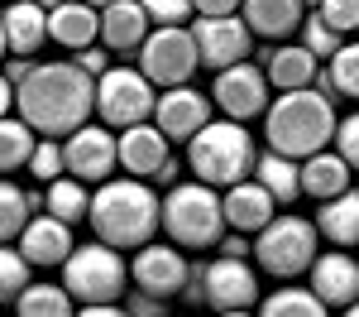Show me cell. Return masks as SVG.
Instances as JSON below:
<instances>
[{"label":"cell","mask_w":359,"mask_h":317,"mask_svg":"<svg viewBox=\"0 0 359 317\" xmlns=\"http://www.w3.org/2000/svg\"><path fill=\"white\" fill-rule=\"evenodd\" d=\"M15 106L39 135H72L96 111V77L67 63H34L29 77L15 86Z\"/></svg>","instance_id":"1"},{"label":"cell","mask_w":359,"mask_h":317,"mask_svg":"<svg viewBox=\"0 0 359 317\" xmlns=\"http://www.w3.org/2000/svg\"><path fill=\"white\" fill-rule=\"evenodd\" d=\"M91 231L115 250H139L163 231V198L149 188V178H106L91 193Z\"/></svg>","instance_id":"2"},{"label":"cell","mask_w":359,"mask_h":317,"mask_svg":"<svg viewBox=\"0 0 359 317\" xmlns=\"http://www.w3.org/2000/svg\"><path fill=\"white\" fill-rule=\"evenodd\" d=\"M264 140L287 159H306V154L326 149L335 140V101L316 86L278 91V101H269V111H264Z\"/></svg>","instance_id":"3"},{"label":"cell","mask_w":359,"mask_h":317,"mask_svg":"<svg viewBox=\"0 0 359 317\" xmlns=\"http://www.w3.org/2000/svg\"><path fill=\"white\" fill-rule=\"evenodd\" d=\"M254 159L259 154H254V140H249L245 120H230V115L225 120H206L187 140V169L201 183H211V188H230V183L249 178Z\"/></svg>","instance_id":"4"},{"label":"cell","mask_w":359,"mask_h":317,"mask_svg":"<svg viewBox=\"0 0 359 317\" xmlns=\"http://www.w3.org/2000/svg\"><path fill=\"white\" fill-rule=\"evenodd\" d=\"M163 231L172 245H182V250H211V245H221L225 226V202L221 193L211 188V183H177L172 193L163 198Z\"/></svg>","instance_id":"5"},{"label":"cell","mask_w":359,"mask_h":317,"mask_svg":"<svg viewBox=\"0 0 359 317\" xmlns=\"http://www.w3.org/2000/svg\"><path fill=\"white\" fill-rule=\"evenodd\" d=\"M62 284L77 303H120V293L130 284V259L106 240L72 245V255L62 259Z\"/></svg>","instance_id":"6"},{"label":"cell","mask_w":359,"mask_h":317,"mask_svg":"<svg viewBox=\"0 0 359 317\" xmlns=\"http://www.w3.org/2000/svg\"><path fill=\"white\" fill-rule=\"evenodd\" d=\"M316 240H321L316 221L283 212L264 231H254V259L273 279H297L302 269H311V259H316Z\"/></svg>","instance_id":"7"},{"label":"cell","mask_w":359,"mask_h":317,"mask_svg":"<svg viewBox=\"0 0 359 317\" xmlns=\"http://www.w3.org/2000/svg\"><path fill=\"white\" fill-rule=\"evenodd\" d=\"M154 101H158V86L149 82L144 67H106L96 77V115L111 130L154 120Z\"/></svg>","instance_id":"8"},{"label":"cell","mask_w":359,"mask_h":317,"mask_svg":"<svg viewBox=\"0 0 359 317\" xmlns=\"http://www.w3.org/2000/svg\"><path fill=\"white\" fill-rule=\"evenodd\" d=\"M139 67L149 72V82L158 86V91L177 86V82H192L196 67H201L192 25H154L149 39L139 44Z\"/></svg>","instance_id":"9"},{"label":"cell","mask_w":359,"mask_h":317,"mask_svg":"<svg viewBox=\"0 0 359 317\" xmlns=\"http://www.w3.org/2000/svg\"><path fill=\"white\" fill-rule=\"evenodd\" d=\"M269 72L264 67H254L249 58H240V63H230V67H221L216 72V82H211V101H216V111H225L230 120H254V115L269 111Z\"/></svg>","instance_id":"10"},{"label":"cell","mask_w":359,"mask_h":317,"mask_svg":"<svg viewBox=\"0 0 359 317\" xmlns=\"http://www.w3.org/2000/svg\"><path fill=\"white\" fill-rule=\"evenodd\" d=\"M187 274H192V259L182 255V245H172V240H144L135 250V259H130L135 288L154 293V298H177Z\"/></svg>","instance_id":"11"},{"label":"cell","mask_w":359,"mask_h":317,"mask_svg":"<svg viewBox=\"0 0 359 317\" xmlns=\"http://www.w3.org/2000/svg\"><path fill=\"white\" fill-rule=\"evenodd\" d=\"M192 39L201 53V67H211V72L249 58V48H254V29L245 25V15H196Z\"/></svg>","instance_id":"12"},{"label":"cell","mask_w":359,"mask_h":317,"mask_svg":"<svg viewBox=\"0 0 359 317\" xmlns=\"http://www.w3.org/2000/svg\"><path fill=\"white\" fill-rule=\"evenodd\" d=\"M62 154H67V173L82 178V183H106L120 164V140L111 135V125H77L67 140H62Z\"/></svg>","instance_id":"13"},{"label":"cell","mask_w":359,"mask_h":317,"mask_svg":"<svg viewBox=\"0 0 359 317\" xmlns=\"http://www.w3.org/2000/svg\"><path fill=\"white\" fill-rule=\"evenodd\" d=\"M259 303V279L240 255H221L206 264V308L216 313H245Z\"/></svg>","instance_id":"14"},{"label":"cell","mask_w":359,"mask_h":317,"mask_svg":"<svg viewBox=\"0 0 359 317\" xmlns=\"http://www.w3.org/2000/svg\"><path fill=\"white\" fill-rule=\"evenodd\" d=\"M206 120H211V101H206L192 82L163 86L158 101H154V125L163 130L168 140H192Z\"/></svg>","instance_id":"15"},{"label":"cell","mask_w":359,"mask_h":317,"mask_svg":"<svg viewBox=\"0 0 359 317\" xmlns=\"http://www.w3.org/2000/svg\"><path fill=\"white\" fill-rule=\"evenodd\" d=\"M20 250H25V259L34 269H62V259L72 255V226L57 221L53 212H39L20 231Z\"/></svg>","instance_id":"16"},{"label":"cell","mask_w":359,"mask_h":317,"mask_svg":"<svg viewBox=\"0 0 359 317\" xmlns=\"http://www.w3.org/2000/svg\"><path fill=\"white\" fill-rule=\"evenodd\" d=\"M225 226L230 231H264L269 221L278 216V198L259 183V178H240V183H230L225 188Z\"/></svg>","instance_id":"17"},{"label":"cell","mask_w":359,"mask_h":317,"mask_svg":"<svg viewBox=\"0 0 359 317\" xmlns=\"http://www.w3.org/2000/svg\"><path fill=\"white\" fill-rule=\"evenodd\" d=\"M115 140H120V169L135 173V178H154V173H158L168 159H172V154H168V144H172V140H168L154 120L125 125Z\"/></svg>","instance_id":"18"},{"label":"cell","mask_w":359,"mask_h":317,"mask_svg":"<svg viewBox=\"0 0 359 317\" xmlns=\"http://www.w3.org/2000/svg\"><path fill=\"white\" fill-rule=\"evenodd\" d=\"M48 39L57 48L77 53V48H91L101 39V10L91 0H62L48 10Z\"/></svg>","instance_id":"19"},{"label":"cell","mask_w":359,"mask_h":317,"mask_svg":"<svg viewBox=\"0 0 359 317\" xmlns=\"http://www.w3.org/2000/svg\"><path fill=\"white\" fill-rule=\"evenodd\" d=\"M311 288L326 308H345L359 298V259H350L340 245L331 255H316L311 259Z\"/></svg>","instance_id":"20"},{"label":"cell","mask_w":359,"mask_h":317,"mask_svg":"<svg viewBox=\"0 0 359 317\" xmlns=\"http://www.w3.org/2000/svg\"><path fill=\"white\" fill-rule=\"evenodd\" d=\"M149 29H154V20H149L144 0H115V5L101 10V44L111 53H139Z\"/></svg>","instance_id":"21"},{"label":"cell","mask_w":359,"mask_h":317,"mask_svg":"<svg viewBox=\"0 0 359 317\" xmlns=\"http://www.w3.org/2000/svg\"><path fill=\"white\" fill-rule=\"evenodd\" d=\"M264 72H269V86H273V91H297V86L316 82L321 63H316V53H311L306 44H283V39H278L273 48L264 53Z\"/></svg>","instance_id":"22"},{"label":"cell","mask_w":359,"mask_h":317,"mask_svg":"<svg viewBox=\"0 0 359 317\" xmlns=\"http://www.w3.org/2000/svg\"><path fill=\"white\" fill-rule=\"evenodd\" d=\"M240 10H245V25L254 29V39H269V44L297 34L306 20V0H245Z\"/></svg>","instance_id":"23"},{"label":"cell","mask_w":359,"mask_h":317,"mask_svg":"<svg viewBox=\"0 0 359 317\" xmlns=\"http://www.w3.org/2000/svg\"><path fill=\"white\" fill-rule=\"evenodd\" d=\"M5 39H10V53H25L34 58L43 44H48V10L34 5V0H15L5 5Z\"/></svg>","instance_id":"24"},{"label":"cell","mask_w":359,"mask_h":317,"mask_svg":"<svg viewBox=\"0 0 359 317\" xmlns=\"http://www.w3.org/2000/svg\"><path fill=\"white\" fill-rule=\"evenodd\" d=\"M316 231L340 245V250H350L359 245V193L355 188H345V193H335V198L316 202Z\"/></svg>","instance_id":"25"},{"label":"cell","mask_w":359,"mask_h":317,"mask_svg":"<svg viewBox=\"0 0 359 317\" xmlns=\"http://www.w3.org/2000/svg\"><path fill=\"white\" fill-rule=\"evenodd\" d=\"M345 188H350V164H345L340 149H316V154L302 159V193L306 198L326 202L335 193H345Z\"/></svg>","instance_id":"26"},{"label":"cell","mask_w":359,"mask_h":317,"mask_svg":"<svg viewBox=\"0 0 359 317\" xmlns=\"http://www.w3.org/2000/svg\"><path fill=\"white\" fill-rule=\"evenodd\" d=\"M254 178H259L283 207H292V202L302 198V159H287V154L269 149V154L254 159Z\"/></svg>","instance_id":"27"},{"label":"cell","mask_w":359,"mask_h":317,"mask_svg":"<svg viewBox=\"0 0 359 317\" xmlns=\"http://www.w3.org/2000/svg\"><path fill=\"white\" fill-rule=\"evenodd\" d=\"M43 212H53L57 221H67V226H77L91 216V188H86L82 178H72V173H62L48 183V193H43Z\"/></svg>","instance_id":"28"},{"label":"cell","mask_w":359,"mask_h":317,"mask_svg":"<svg viewBox=\"0 0 359 317\" xmlns=\"http://www.w3.org/2000/svg\"><path fill=\"white\" fill-rule=\"evenodd\" d=\"M72 293L67 284H53V279H29V288L15 298V313L20 317H67L72 313Z\"/></svg>","instance_id":"29"},{"label":"cell","mask_w":359,"mask_h":317,"mask_svg":"<svg viewBox=\"0 0 359 317\" xmlns=\"http://www.w3.org/2000/svg\"><path fill=\"white\" fill-rule=\"evenodd\" d=\"M34 125L25 115H0V173H15V169H29V154H34Z\"/></svg>","instance_id":"30"},{"label":"cell","mask_w":359,"mask_h":317,"mask_svg":"<svg viewBox=\"0 0 359 317\" xmlns=\"http://www.w3.org/2000/svg\"><path fill=\"white\" fill-rule=\"evenodd\" d=\"M259 313L264 317H326V303L316 298V288H278L273 298H264L259 303Z\"/></svg>","instance_id":"31"},{"label":"cell","mask_w":359,"mask_h":317,"mask_svg":"<svg viewBox=\"0 0 359 317\" xmlns=\"http://www.w3.org/2000/svg\"><path fill=\"white\" fill-rule=\"evenodd\" d=\"M34 279V264L25 259L20 240H0V303H15Z\"/></svg>","instance_id":"32"},{"label":"cell","mask_w":359,"mask_h":317,"mask_svg":"<svg viewBox=\"0 0 359 317\" xmlns=\"http://www.w3.org/2000/svg\"><path fill=\"white\" fill-rule=\"evenodd\" d=\"M29 216H34L29 193L0 178V240H20V231L29 226Z\"/></svg>","instance_id":"33"},{"label":"cell","mask_w":359,"mask_h":317,"mask_svg":"<svg viewBox=\"0 0 359 317\" xmlns=\"http://www.w3.org/2000/svg\"><path fill=\"white\" fill-rule=\"evenodd\" d=\"M326 72H331V82H335V96H355L359 101V39L355 44H340L326 58Z\"/></svg>","instance_id":"34"},{"label":"cell","mask_w":359,"mask_h":317,"mask_svg":"<svg viewBox=\"0 0 359 317\" xmlns=\"http://www.w3.org/2000/svg\"><path fill=\"white\" fill-rule=\"evenodd\" d=\"M29 173L48 188L53 178H62L67 173V154H62V144H57V135H43V140L34 144V154H29Z\"/></svg>","instance_id":"35"},{"label":"cell","mask_w":359,"mask_h":317,"mask_svg":"<svg viewBox=\"0 0 359 317\" xmlns=\"http://www.w3.org/2000/svg\"><path fill=\"white\" fill-rule=\"evenodd\" d=\"M302 44H306L316 58H331L335 48L345 44V39H340V29H331L326 20H321V10H316V15H306V20H302Z\"/></svg>","instance_id":"36"},{"label":"cell","mask_w":359,"mask_h":317,"mask_svg":"<svg viewBox=\"0 0 359 317\" xmlns=\"http://www.w3.org/2000/svg\"><path fill=\"white\" fill-rule=\"evenodd\" d=\"M144 10H149L154 25H192L196 20L192 0H144Z\"/></svg>","instance_id":"37"},{"label":"cell","mask_w":359,"mask_h":317,"mask_svg":"<svg viewBox=\"0 0 359 317\" xmlns=\"http://www.w3.org/2000/svg\"><path fill=\"white\" fill-rule=\"evenodd\" d=\"M321 20L340 34H359V0H321Z\"/></svg>","instance_id":"38"},{"label":"cell","mask_w":359,"mask_h":317,"mask_svg":"<svg viewBox=\"0 0 359 317\" xmlns=\"http://www.w3.org/2000/svg\"><path fill=\"white\" fill-rule=\"evenodd\" d=\"M331 144L345 154V164H350V169H359V111L345 115V120H335V140Z\"/></svg>","instance_id":"39"},{"label":"cell","mask_w":359,"mask_h":317,"mask_svg":"<svg viewBox=\"0 0 359 317\" xmlns=\"http://www.w3.org/2000/svg\"><path fill=\"white\" fill-rule=\"evenodd\" d=\"M177 298L192 303V308H206V264H192V274H187V284H182Z\"/></svg>","instance_id":"40"},{"label":"cell","mask_w":359,"mask_h":317,"mask_svg":"<svg viewBox=\"0 0 359 317\" xmlns=\"http://www.w3.org/2000/svg\"><path fill=\"white\" fill-rule=\"evenodd\" d=\"M106 53H111V48H106V44H101V48H96V44H91V48H77V53H72V63H77V67H82V72H91V77H101V72H106V67H111V63H106Z\"/></svg>","instance_id":"41"},{"label":"cell","mask_w":359,"mask_h":317,"mask_svg":"<svg viewBox=\"0 0 359 317\" xmlns=\"http://www.w3.org/2000/svg\"><path fill=\"white\" fill-rule=\"evenodd\" d=\"M125 313H135V317H163L168 308H163V298H154V293H144V288H139L135 298H130V308H125Z\"/></svg>","instance_id":"42"},{"label":"cell","mask_w":359,"mask_h":317,"mask_svg":"<svg viewBox=\"0 0 359 317\" xmlns=\"http://www.w3.org/2000/svg\"><path fill=\"white\" fill-rule=\"evenodd\" d=\"M221 255H240V259L254 255V245H249V231H225V235H221Z\"/></svg>","instance_id":"43"},{"label":"cell","mask_w":359,"mask_h":317,"mask_svg":"<svg viewBox=\"0 0 359 317\" xmlns=\"http://www.w3.org/2000/svg\"><path fill=\"white\" fill-rule=\"evenodd\" d=\"M196 15H240V5L245 0H192Z\"/></svg>","instance_id":"44"},{"label":"cell","mask_w":359,"mask_h":317,"mask_svg":"<svg viewBox=\"0 0 359 317\" xmlns=\"http://www.w3.org/2000/svg\"><path fill=\"white\" fill-rule=\"evenodd\" d=\"M82 317H125L120 303H82Z\"/></svg>","instance_id":"45"},{"label":"cell","mask_w":359,"mask_h":317,"mask_svg":"<svg viewBox=\"0 0 359 317\" xmlns=\"http://www.w3.org/2000/svg\"><path fill=\"white\" fill-rule=\"evenodd\" d=\"M10 106H15V82H10L5 67H0V115H10Z\"/></svg>","instance_id":"46"},{"label":"cell","mask_w":359,"mask_h":317,"mask_svg":"<svg viewBox=\"0 0 359 317\" xmlns=\"http://www.w3.org/2000/svg\"><path fill=\"white\" fill-rule=\"evenodd\" d=\"M172 178H177V159H168V164H163L158 173H154L149 183H168V188H172Z\"/></svg>","instance_id":"47"},{"label":"cell","mask_w":359,"mask_h":317,"mask_svg":"<svg viewBox=\"0 0 359 317\" xmlns=\"http://www.w3.org/2000/svg\"><path fill=\"white\" fill-rule=\"evenodd\" d=\"M10 53V39H5V20H0V58Z\"/></svg>","instance_id":"48"},{"label":"cell","mask_w":359,"mask_h":317,"mask_svg":"<svg viewBox=\"0 0 359 317\" xmlns=\"http://www.w3.org/2000/svg\"><path fill=\"white\" fill-rule=\"evenodd\" d=\"M345 313H350V317H359V298H355V303H345Z\"/></svg>","instance_id":"49"},{"label":"cell","mask_w":359,"mask_h":317,"mask_svg":"<svg viewBox=\"0 0 359 317\" xmlns=\"http://www.w3.org/2000/svg\"><path fill=\"white\" fill-rule=\"evenodd\" d=\"M34 5H43V10H53V5H62V0H34Z\"/></svg>","instance_id":"50"},{"label":"cell","mask_w":359,"mask_h":317,"mask_svg":"<svg viewBox=\"0 0 359 317\" xmlns=\"http://www.w3.org/2000/svg\"><path fill=\"white\" fill-rule=\"evenodd\" d=\"M91 5H96V10H106V5H115V0H91Z\"/></svg>","instance_id":"51"},{"label":"cell","mask_w":359,"mask_h":317,"mask_svg":"<svg viewBox=\"0 0 359 317\" xmlns=\"http://www.w3.org/2000/svg\"><path fill=\"white\" fill-rule=\"evenodd\" d=\"M306 5H321V0H306Z\"/></svg>","instance_id":"52"}]
</instances>
